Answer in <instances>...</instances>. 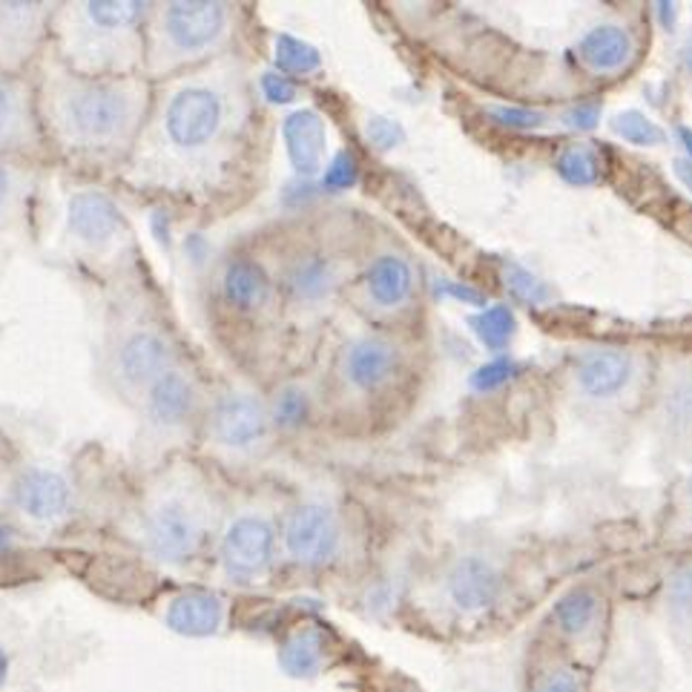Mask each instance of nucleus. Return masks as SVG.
<instances>
[{
  "label": "nucleus",
  "mask_w": 692,
  "mask_h": 692,
  "mask_svg": "<svg viewBox=\"0 0 692 692\" xmlns=\"http://www.w3.org/2000/svg\"><path fill=\"white\" fill-rule=\"evenodd\" d=\"M268 432V414L250 394L221 396L213 411V434L227 448H250Z\"/></svg>",
  "instance_id": "0eeeda50"
},
{
  "label": "nucleus",
  "mask_w": 692,
  "mask_h": 692,
  "mask_svg": "<svg viewBox=\"0 0 692 692\" xmlns=\"http://www.w3.org/2000/svg\"><path fill=\"white\" fill-rule=\"evenodd\" d=\"M285 546L293 560L304 566H319L331 560L340 546V526L326 506H302L290 515L285 526Z\"/></svg>",
  "instance_id": "7ed1b4c3"
},
{
  "label": "nucleus",
  "mask_w": 692,
  "mask_h": 692,
  "mask_svg": "<svg viewBox=\"0 0 692 692\" xmlns=\"http://www.w3.org/2000/svg\"><path fill=\"white\" fill-rule=\"evenodd\" d=\"M193 403H196V391H193L190 380L178 371H167L164 376H158L153 385H149L147 409L153 423L164 425V428H173V425H182L184 420L190 417Z\"/></svg>",
  "instance_id": "2eb2a0df"
},
{
  "label": "nucleus",
  "mask_w": 692,
  "mask_h": 692,
  "mask_svg": "<svg viewBox=\"0 0 692 692\" xmlns=\"http://www.w3.org/2000/svg\"><path fill=\"white\" fill-rule=\"evenodd\" d=\"M319 64H322V55H319L317 47L290 35L276 38V66L282 72L308 75V72L319 70Z\"/></svg>",
  "instance_id": "bb28decb"
},
{
  "label": "nucleus",
  "mask_w": 692,
  "mask_h": 692,
  "mask_svg": "<svg viewBox=\"0 0 692 692\" xmlns=\"http://www.w3.org/2000/svg\"><path fill=\"white\" fill-rule=\"evenodd\" d=\"M396 368V351L382 340H360L345 351V376L362 391L380 389Z\"/></svg>",
  "instance_id": "4468645a"
},
{
  "label": "nucleus",
  "mask_w": 692,
  "mask_h": 692,
  "mask_svg": "<svg viewBox=\"0 0 692 692\" xmlns=\"http://www.w3.org/2000/svg\"><path fill=\"white\" fill-rule=\"evenodd\" d=\"M443 290L448 297L459 299V302L466 304H486V297H483L481 290L468 288V285H459V282H443Z\"/></svg>",
  "instance_id": "4c0bfd02"
},
{
  "label": "nucleus",
  "mask_w": 692,
  "mask_h": 692,
  "mask_svg": "<svg viewBox=\"0 0 692 692\" xmlns=\"http://www.w3.org/2000/svg\"><path fill=\"white\" fill-rule=\"evenodd\" d=\"M360 178V164H357V156L342 149L333 156V162L328 164V171L322 173V190L328 193H342V190H351L353 184Z\"/></svg>",
  "instance_id": "c85d7f7f"
},
{
  "label": "nucleus",
  "mask_w": 692,
  "mask_h": 692,
  "mask_svg": "<svg viewBox=\"0 0 692 692\" xmlns=\"http://www.w3.org/2000/svg\"><path fill=\"white\" fill-rule=\"evenodd\" d=\"M580 61L595 72H614L627 64L636 43L623 27H598L580 41Z\"/></svg>",
  "instance_id": "f3484780"
},
{
  "label": "nucleus",
  "mask_w": 692,
  "mask_h": 692,
  "mask_svg": "<svg viewBox=\"0 0 692 692\" xmlns=\"http://www.w3.org/2000/svg\"><path fill=\"white\" fill-rule=\"evenodd\" d=\"M261 92L270 104H290L297 99V86L290 84L288 75H282V72H265L261 75Z\"/></svg>",
  "instance_id": "72a5a7b5"
},
{
  "label": "nucleus",
  "mask_w": 692,
  "mask_h": 692,
  "mask_svg": "<svg viewBox=\"0 0 692 692\" xmlns=\"http://www.w3.org/2000/svg\"><path fill=\"white\" fill-rule=\"evenodd\" d=\"M679 138L686 149V162L692 164V130L690 127H679Z\"/></svg>",
  "instance_id": "ea45409f"
},
{
  "label": "nucleus",
  "mask_w": 692,
  "mask_h": 692,
  "mask_svg": "<svg viewBox=\"0 0 692 692\" xmlns=\"http://www.w3.org/2000/svg\"><path fill=\"white\" fill-rule=\"evenodd\" d=\"M3 679H7V655L0 650V684H3Z\"/></svg>",
  "instance_id": "37998d69"
},
{
  "label": "nucleus",
  "mask_w": 692,
  "mask_h": 692,
  "mask_svg": "<svg viewBox=\"0 0 692 692\" xmlns=\"http://www.w3.org/2000/svg\"><path fill=\"white\" fill-rule=\"evenodd\" d=\"M61 118L75 142H113L133 121V95L118 84L79 86L66 95Z\"/></svg>",
  "instance_id": "f257e3e1"
},
{
  "label": "nucleus",
  "mask_w": 692,
  "mask_h": 692,
  "mask_svg": "<svg viewBox=\"0 0 692 692\" xmlns=\"http://www.w3.org/2000/svg\"><path fill=\"white\" fill-rule=\"evenodd\" d=\"M167 623L182 636H210L221 623V601L210 592H184L171 603Z\"/></svg>",
  "instance_id": "a211bd4d"
},
{
  "label": "nucleus",
  "mask_w": 692,
  "mask_h": 692,
  "mask_svg": "<svg viewBox=\"0 0 692 692\" xmlns=\"http://www.w3.org/2000/svg\"><path fill=\"white\" fill-rule=\"evenodd\" d=\"M612 130L621 135L623 142L638 144V147H652V144L664 142L661 127H658L652 118H647L643 113H638V110H627V113L614 115Z\"/></svg>",
  "instance_id": "cd10ccee"
},
{
  "label": "nucleus",
  "mask_w": 692,
  "mask_h": 692,
  "mask_svg": "<svg viewBox=\"0 0 692 692\" xmlns=\"http://www.w3.org/2000/svg\"><path fill=\"white\" fill-rule=\"evenodd\" d=\"M273 555V526L261 517H239L221 544L227 572L236 578H256Z\"/></svg>",
  "instance_id": "423d86ee"
},
{
  "label": "nucleus",
  "mask_w": 692,
  "mask_h": 692,
  "mask_svg": "<svg viewBox=\"0 0 692 692\" xmlns=\"http://www.w3.org/2000/svg\"><path fill=\"white\" fill-rule=\"evenodd\" d=\"M282 135L293 171L304 178L317 176L326 156V121L313 110H297L285 118Z\"/></svg>",
  "instance_id": "9d476101"
},
{
  "label": "nucleus",
  "mask_w": 692,
  "mask_h": 692,
  "mask_svg": "<svg viewBox=\"0 0 692 692\" xmlns=\"http://www.w3.org/2000/svg\"><path fill=\"white\" fill-rule=\"evenodd\" d=\"M566 127L572 130H592L598 121H601V106L598 104H578L575 110L564 115Z\"/></svg>",
  "instance_id": "e433bc0d"
},
{
  "label": "nucleus",
  "mask_w": 692,
  "mask_h": 692,
  "mask_svg": "<svg viewBox=\"0 0 692 692\" xmlns=\"http://www.w3.org/2000/svg\"><path fill=\"white\" fill-rule=\"evenodd\" d=\"M684 61H686V66H692V38L686 41V47H684Z\"/></svg>",
  "instance_id": "c03bdc74"
},
{
  "label": "nucleus",
  "mask_w": 692,
  "mask_h": 692,
  "mask_svg": "<svg viewBox=\"0 0 692 692\" xmlns=\"http://www.w3.org/2000/svg\"><path fill=\"white\" fill-rule=\"evenodd\" d=\"M515 374H517L515 362L506 360V357H500V360L488 362V365H483V368H477V371H474V374H472V389L474 391L500 389L503 382H509Z\"/></svg>",
  "instance_id": "7c9ffc66"
},
{
  "label": "nucleus",
  "mask_w": 692,
  "mask_h": 692,
  "mask_svg": "<svg viewBox=\"0 0 692 692\" xmlns=\"http://www.w3.org/2000/svg\"><path fill=\"white\" fill-rule=\"evenodd\" d=\"M603 601L601 595L589 587H578L572 592H566L555 609H551V623H555V632L566 641H587L598 629L601 621Z\"/></svg>",
  "instance_id": "ddd939ff"
},
{
  "label": "nucleus",
  "mask_w": 692,
  "mask_h": 692,
  "mask_svg": "<svg viewBox=\"0 0 692 692\" xmlns=\"http://www.w3.org/2000/svg\"><path fill=\"white\" fill-rule=\"evenodd\" d=\"M3 544H7V531L0 529V546H3Z\"/></svg>",
  "instance_id": "a18cd8bd"
},
{
  "label": "nucleus",
  "mask_w": 692,
  "mask_h": 692,
  "mask_svg": "<svg viewBox=\"0 0 692 692\" xmlns=\"http://www.w3.org/2000/svg\"><path fill=\"white\" fill-rule=\"evenodd\" d=\"M472 328L483 345L492 348V351H500L515 337V313L506 304H492V308H486V311H481L472 319Z\"/></svg>",
  "instance_id": "393cba45"
},
{
  "label": "nucleus",
  "mask_w": 692,
  "mask_h": 692,
  "mask_svg": "<svg viewBox=\"0 0 692 692\" xmlns=\"http://www.w3.org/2000/svg\"><path fill=\"white\" fill-rule=\"evenodd\" d=\"M167 365H171V348L158 333H133L121 345L118 374L133 389L153 385L158 376L167 374Z\"/></svg>",
  "instance_id": "9b49d317"
},
{
  "label": "nucleus",
  "mask_w": 692,
  "mask_h": 692,
  "mask_svg": "<svg viewBox=\"0 0 692 692\" xmlns=\"http://www.w3.org/2000/svg\"><path fill=\"white\" fill-rule=\"evenodd\" d=\"M632 374V362L623 351H603L587 353L578 365V382L580 389L592 396H612L614 391H621Z\"/></svg>",
  "instance_id": "dca6fc26"
},
{
  "label": "nucleus",
  "mask_w": 692,
  "mask_h": 692,
  "mask_svg": "<svg viewBox=\"0 0 692 692\" xmlns=\"http://www.w3.org/2000/svg\"><path fill=\"white\" fill-rule=\"evenodd\" d=\"M225 124V104L207 86H187L171 101L164 127L167 138L182 149H196L210 144Z\"/></svg>",
  "instance_id": "f03ea898"
},
{
  "label": "nucleus",
  "mask_w": 692,
  "mask_h": 692,
  "mask_svg": "<svg viewBox=\"0 0 692 692\" xmlns=\"http://www.w3.org/2000/svg\"><path fill=\"white\" fill-rule=\"evenodd\" d=\"M227 9L221 3H205V0H190V3H171L164 12V35L173 43V50L196 55L216 43V38L225 32Z\"/></svg>",
  "instance_id": "39448f33"
},
{
  "label": "nucleus",
  "mask_w": 692,
  "mask_h": 692,
  "mask_svg": "<svg viewBox=\"0 0 692 692\" xmlns=\"http://www.w3.org/2000/svg\"><path fill=\"white\" fill-rule=\"evenodd\" d=\"M18 124V92L7 79H0V138H7Z\"/></svg>",
  "instance_id": "c9c22d12"
},
{
  "label": "nucleus",
  "mask_w": 692,
  "mask_h": 692,
  "mask_svg": "<svg viewBox=\"0 0 692 692\" xmlns=\"http://www.w3.org/2000/svg\"><path fill=\"white\" fill-rule=\"evenodd\" d=\"M506 279H509V288L515 290L517 297L520 299H526V302H540V299H546V288L540 282H537L535 276L531 273H526V270L523 268H509V276H506Z\"/></svg>",
  "instance_id": "f704fd0d"
},
{
  "label": "nucleus",
  "mask_w": 692,
  "mask_h": 692,
  "mask_svg": "<svg viewBox=\"0 0 692 692\" xmlns=\"http://www.w3.org/2000/svg\"><path fill=\"white\" fill-rule=\"evenodd\" d=\"M675 176H679V182L692 193V164L686 162V158H679V162H675Z\"/></svg>",
  "instance_id": "58836bf2"
},
{
  "label": "nucleus",
  "mask_w": 692,
  "mask_h": 692,
  "mask_svg": "<svg viewBox=\"0 0 692 692\" xmlns=\"http://www.w3.org/2000/svg\"><path fill=\"white\" fill-rule=\"evenodd\" d=\"M147 3H135V0H99V3H84V18L92 29L101 32H130L135 23L144 18Z\"/></svg>",
  "instance_id": "4be33fe9"
},
{
  "label": "nucleus",
  "mask_w": 692,
  "mask_h": 692,
  "mask_svg": "<svg viewBox=\"0 0 692 692\" xmlns=\"http://www.w3.org/2000/svg\"><path fill=\"white\" fill-rule=\"evenodd\" d=\"M488 115L495 118V124L509 130H535L544 124V113L526 110V106H492Z\"/></svg>",
  "instance_id": "2f4dec72"
},
{
  "label": "nucleus",
  "mask_w": 692,
  "mask_h": 692,
  "mask_svg": "<svg viewBox=\"0 0 692 692\" xmlns=\"http://www.w3.org/2000/svg\"><path fill=\"white\" fill-rule=\"evenodd\" d=\"M144 537H147V549L158 560L178 564L196 551L202 540V523L190 506H184L182 500H167L156 512H149Z\"/></svg>",
  "instance_id": "20e7f679"
},
{
  "label": "nucleus",
  "mask_w": 692,
  "mask_h": 692,
  "mask_svg": "<svg viewBox=\"0 0 692 692\" xmlns=\"http://www.w3.org/2000/svg\"><path fill=\"white\" fill-rule=\"evenodd\" d=\"M658 9H661V18H664V23L670 27V23L675 21V7H672V3H658Z\"/></svg>",
  "instance_id": "a19ab883"
},
{
  "label": "nucleus",
  "mask_w": 692,
  "mask_h": 692,
  "mask_svg": "<svg viewBox=\"0 0 692 692\" xmlns=\"http://www.w3.org/2000/svg\"><path fill=\"white\" fill-rule=\"evenodd\" d=\"M558 173L572 187H592V184L601 182V162H598L595 149L578 144V147H569L558 158Z\"/></svg>",
  "instance_id": "a878e982"
},
{
  "label": "nucleus",
  "mask_w": 692,
  "mask_h": 692,
  "mask_svg": "<svg viewBox=\"0 0 692 692\" xmlns=\"http://www.w3.org/2000/svg\"><path fill=\"white\" fill-rule=\"evenodd\" d=\"M18 506L35 520H58L70 509V483L50 468H29L14 486Z\"/></svg>",
  "instance_id": "1a4fd4ad"
},
{
  "label": "nucleus",
  "mask_w": 692,
  "mask_h": 692,
  "mask_svg": "<svg viewBox=\"0 0 692 692\" xmlns=\"http://www.w3.org/2000/svg\"><path fill=\"white\" fill-rule=\"evenodd\" d=\"M365 133H368V138H371V144H376L380 149L396 147V144L405 138L403 127H400L396 121H389V118H371L368 121Z\"/></svg>",
  "instance_id": "473e14b6"
},
{
  "label": "nucleus",
  "mask_w": 692,
  "mask_h": 692,
  "mask_svg": "<svg viewBox=\"0 0 692 692\" xmlns=\"http://www.w3.org/2000/svg\"><path fill=\"white\" fill-rule=\"evenodd\" d=\"M526 692H589V679L572 661H546L529 675Z\"/></svg>",
  "instance_id": "5701e85b"
},
{
  "label": "nucleus",
  "mask_w": 692,
  "mask_h": 692,
  "mask_svg": "<svg viewBox=\"0 0 692 692\" xmlns=\"http://www.w3.org/2000/svg\"><path fill=\"white\" fill-rule=\"evenodd\" d=\"M288 285L299 299H319L331 290L333 270L326 259L311 256V259H302L293 265V270L288 276Z\"/></svg>",
  "instance_id": "b1692460"
},
{
  "label": "nucleus",
  "mask_w": 692,
  "mask_h": 692,
  "mask_svg": "<svg viewBox=\"0 0 692 692\" xmlns=\"http://www.w3.org/2000/svg\"><path fill=\"white\" fill-rule=\"evenodd\" d=\"M304 417H308V396H304L302 391L285 389L282 394L276 396L273 420L282 425V428H293V425L302 423Z\"/></svg>",
  "instance_id": "c756f323"
},
{
  "label": "nucleus",
  "mask_w": 692,
  "mask_h": 692,
  "mask_svg": "<svg viewBox=\"0 0 692 692\" xmlns=\"http://www.w3.org/2000/svg\"><path fill=\"white\" fill-rule=\"evenodd\" d=\"M414 290V270L403 256H380L368 268V293L380 302L382 308H396L411 297Z\"/></svg>",
  "instance_id": "6ab92c4d"
},
{
  "label": "nucleus",
  "mask_w": 692,
  "mask_h": 692,
  "mask_svg": "<svg viewBox=\"0 0 692 692\" xmlns=\"http://www.w3.org/2000/svg\"><path fill=\"white\" fill-rule=\"evenodd\" d=\"M690 492H692V481H690Z\"/></svg>",
  "instance_id": "49530a36"
},
{
  "label": "nucleus",
  "mask_w": 692,
  "mask_h": 692,
  "mask_svg": "<svg viewBox=\"0 0 692 692\" xmlns=\"http://www.w3.org/2000/svg\"><path fill=\"white\" fill-rule=\"evenodd\" d=\"M448 598L463 612H483L495 607L503 592V575L497 572L495 564L483 558H463L454 564L445 580Z\"/></svg>",
  "instance_id": "6e6552de"
},
{
  "label": "nucleus",
  "mask_w": 692,
  "mask_h": 692,
  "mask_svg": "<svg viewBox=\"0 0 692 692\" xmlns=\"http://www.w3.org/2000/svg\"><path fill=\"white\" fill-rule=\"evenodd\" d=\"M121 227V210L99 190H81L70 198V230L86 245H104Z\"/></svg>",
  "instance_id": "f8f14e48"
},
{
  "label": "nucleus",
  "mask_w": 692,
  "mask_h": 692,
  "mask_svg": "<svg viewBox=\"0 0 692 692\" xmlns=\"http://www.w3.org/2000/svg\"><path fill=\"white\" fill-rule=\"evenodd\" d=\"M326 658V638L319 629H299L282 647V664L293 675H311L322 667Z\"/></svg>",
  "instance_id": "412c9836"
},
{
  "label": "nucleus",
  "mask_w": 692,
  "mask_h": 692,
  "mask_svg": "<svg viewBox=\"0 0 692 692\" xmlns=\"http://www.w3.org/2000/svg\"><path fill=\"white\" fill-rule=\"evenodd\" d=\"M221 290H225L227 302L248 311L268 297V276L261 273V268L254 261H234V265H227Z\"/></svg>",
  "instance_id": "aec40b11"
},
{
  "label": "nucleus",
  "mask_w": 692,
  "mask_h": 692,
  "mask_svg": "<svg viewBox=\"0 0 692 692\" xmlns=\"http://www.w3.org/2000/svg\"><path fill=\"white\" fill-rule=\"evenodd\" d=\"M7 190H9V176H7V167L0 164V202H3Z\"/></svg>",
  "instance_id": "79ce46f5"
}]
</instances>
